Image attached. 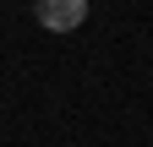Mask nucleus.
<instances>
[{
	"instance_id": "nucleus-1",
	"label": "nucleus",
	"mask_w": 153,
	"mask_h": 147,
	"mask_svg": "<svg viewBox=\"0 0 153 147\" xmlns=\"http://www.w3.org/2000/svg\"><path fill=\"white\" fill-rule=\"evenodd\" d=\"M33 11H38V22L49 33H71V27L88 22V0H38Z\"/></svg>"
}]
</instances>
